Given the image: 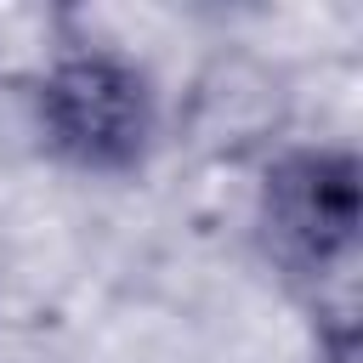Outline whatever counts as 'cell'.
<instances>
[{
  "label": "cell",
  "instance_id": "6da1fadb",
  "mask_svg": "<svg viewBox=\"0 0 363 363\" xmlns=\"http://www.w3.org/2000/svg\"><path fill=\"white\" fill-rule=\"evenodd\" d=\"M28 125L40 153L85 182H136L170 130L153 68L108 40H62L28 74Z\"/></svg>",
  "mask_w": 363,
  "mask_h": 363
},
{
  "label": "cell",
  "instance_id": "7a4b0ae2",
  "mask_svg": "<svg viewBox=\"0 0 363 363\" xmlns=\"http://www.w3.org/2000/svg\"><path fill=\"white\" fill-rule=\"evenodd\" d=\"M250 233L261 261L295 284L323 289L352 272L363 233V164L346 142H278L255 164Z\"/></svg>",
  "mask_w": 363,
  "mask_h": 363
}]
</instances>
